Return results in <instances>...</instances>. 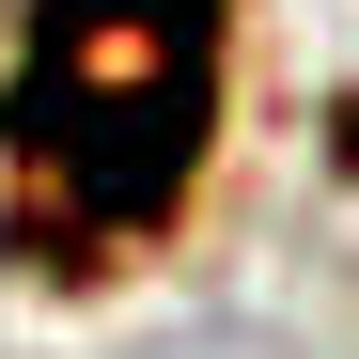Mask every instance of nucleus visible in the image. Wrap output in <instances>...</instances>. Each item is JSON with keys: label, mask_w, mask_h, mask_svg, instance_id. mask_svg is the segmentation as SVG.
<instances>
[{"label": "nucleus", "mask_w": 359, "mask_h": 359, "mask_svg": "<svg viewBox=\"0 0 359 359\" xmlns=\"http://www.w3.org/2000/svg\"><path fill=\"white\" fill-rule=\"evenodd\" d=\"M219 0H32L16 79H0V156L63 250H141L188 219L219 141Z\"/></svg>", "instance_id": "obj_1"}]
</instances>
